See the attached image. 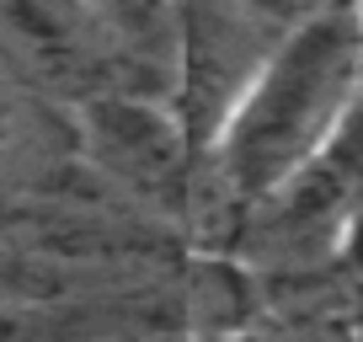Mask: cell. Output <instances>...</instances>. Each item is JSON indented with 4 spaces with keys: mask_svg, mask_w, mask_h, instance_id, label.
Masks as SVG:
<instances>
[{
    "mask_svg": "<svg viewBox=\"0 0 363 342\" xmlns=\"http://www.w3.org/2000/svg\"><path fill=\"white\" fill-rule=\"evenodd\" d=\"M299 6H177V80H171V113L193 145L198 166L225 139L246 96L257 92L262 70L284 48Z\"/></svg>",
    "mask_w": 363,
    "mask_h": 342,
    "instance_id": "cell-2",
    "label": "cell"
},
{
    "mask_svg": "<svg viewBox=\"0 0 363 342\" xmlns=\"http://www.w3.org/2000/svg\"><path fill=\"white\" fill-rule=\"evenodd\" d=\"M80 139L91 166L134 204L160 219H182L198 198V155L177 113L145 96H91L80 102Z\"/></svg>",
    "mask_w": 363,
    "mask_h": 342,
    "instance_id": "cell-3",
    "label": "cell"
},
{
    "mask_svg": "<svg viewBox=\"0 0 363 342\" xmlns=\"http://www.w3.org/2000/svg\"><path fill=\"white\" fill-rule=\"evenodd\" d=\"M358 16H363V6H358Z\"/></svg>",
    "mask_w": 363,
    "mask_h": 342,
    "instance_id": "cell-5",
    "label": "cell"
},
{
    "mask_svg": "<svg viewBox=\"0 0 363 342\" xmlns=\"http://www.w3.org/2000/svg\"><path fill=\"white\" fill-rule=\"evenodd\" d=\"M11 123H16V107H11V92H6V70H0V150L11 139Z\"/></svg>",
    "mask_w": 363,
    "mask_h": 342,
    "instance_id": "cell-4",
    "label": "cell"
},
{
    "mask_svg": "<svg viewBox=\"0 0 363 342\" xmlns=\"http://www.w3.org/2000/svg\"><path fill=\"white\" fill-rule=\"evenodd\" d=\"M363 107V16L358 6L299 11L284 48L262 70L257 92L235 113L208 160L198 166V193L251 219L284 193L310 160L331 150Z\"/></svg>",
    "mask_w": 363,
    "mask_h": 342,
    "instance_id": "cell-1",
    "label": "cell"
}]
</instances>
